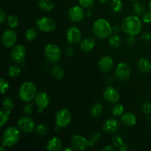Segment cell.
I'll list each match as a JSON object with an SVG mask.
<instances>
[{
	"label": "cell",
	"mask_w": 151,
	"mask_h": 151,
	"mask_svg": "<svg viewBox=\"0 0 151 151\" xmlns=\"http://www.w3.org/2000/svg\"><path fill=\"white\" fill-rule=\"evenodd\" d=\"M86 13L83 10V7L81 6H73L71 7L68 12V16L71 22L78 23L84 19Z\"/></svg>",
	"instance_id": "5bb4252c"
},
{
	"label": "cell",
	"mask_w": 151,
	"mask_h": 151,
	"mask_svg": "<svg viewBox=\"0 0 151 151\" xmlns=\"http://www.w3.org/2000/svg\"><path fill=\"white\" fill-rule=\"evenodd\" d=\"M119 130V123L116 119L110 118L105 121L103 125V131L108 134H116Z\"/></svg>",
	"instance_id": "e0dca14e"
},
{
	"label": "cell",
	"mask_w": 151,
	"mask_h": 151,
	"mask_svg": "<svg viewBox=\"0 0 151 151\" xmlns=\"http://www.w3.org/2000/svg\"><path fill=\"white\" fill-rule=\"evenodd\" d=\"M63 143L58 137H52L47 143V149L49 151H59L62 149Z\"/></svg>",
	"instance_id": "ffe728a7"
},
{
	"label": "cell",
	"mask_w": 151,
	"mask_h": 151,
	"mask_svg": "<svg viewBox=\"0 0 151 151\" xmlns=\"http://www.w3.org/2000/svg\"><path fill=\"white\" fill-rule=\"evenodd\" d=\"M38 6L44 11L50 12L54 8V3L52 0H39Z\"/></svg>",
	"instance_id": "d4e9b609"
},
{
	"label": "cell",
	"mask_w": 151,
	"mask_h": 151,
	"mask_svg": "<svg viewBox=\"0 0 151 151\" xmlns=\"http://www.w3.org/2000/svg\"><path fill=\"white\" fill-rule=\"evenodd\" d=\"M17 41V33L13 29H6L1 35V43L7 48L14 47Z\"/></svg>",
	"instance_id": "8fae6325"
},
{
	"label": "cell",
	"mask_w": 151,
	"mask_h": 151,
	"mask_svg": "<svg viewBox=\"0 0 151 151\" xmlns=\"http://www.w3.org/2000/svg\"><path fill=\"white\" fill-rule=\"evenodd\" d=\"M17 125L19 130L25 134L32 133L36 127L33 119L27 116L19 118L17 122Z\"/></svg>",
	"instance_id": "30bf717a"
},
{
	"label": "cell",
	"mask_w": 151,
	"mask_h": 151,
	"mask_svg": "<svg viewBox=\"0 0 151 151\" xmlns=\"http://www.w3.org/2000/svg\"><path fill=\"white\" fill-rule=\"evenodd\" d=\"M2 107L4 111L11 112L14 108V103L11 97H5L2 100Z\"/></svg>",
	"instance_id": "4316f807"
},
{
	"label": "cell",
	"mask_w": 151,
	"mask_h": 151,
	"mask_svg": "<svg viewBox=\"0 0 151 151\" xmlns=\"http://www.w3.org/2000/svg\"><path fill=\"white\" fill-rule=\"evenodd\" d=\"M133 11L134 14L137 16H140L144 14L145 13V7L141 2L136 1L133 5Z\"/></svg>",
	"instance_id": "f546056e"
},
{
	"label": "cell",
	"mask_w": 151,
	"mask_h": 151,
	"mask_svg": "<svg viewBox=\"0 0 151 151\" xmlns=\"http://www.w3.org/2000/svg\"><path fill=\"white\" fill-rule=\"evenodd\" d=\"M99 1H100L101 3H106L107 2V1H109V0H99Z\"/></svg>",
	"instance_id": "f5cc1de1"
},
{
	"label": "cell",
	"mask_w": 151,
	"mask_h": 151,
	"mask_svg": "<svg viewBox=\"0 0 151 151\" xmlns=\"http://www.w3.org/2000/svg\"><path fill=\"white\" fill-rule=\"evenodd\" d=\"M75 149H72V148H70V147H67V148H64V151H72L74 150Z\"/></svg>",
	"instance_id": "816d5d0a"
},
{
	"label": "cell",
	"mask_w": 151,
	"mask_h": 151,
	"mask_svg": "<svg viewBox=\"0 0 151 151\" xmlns=\"http://www.w3.org/2000/svg\"><path fill=\"white\" fill-rule=\"evenodd\" d=\"M112 142H113L114 146L116 148L119 149V147L124 143V141L123 139L120 135H115L112 139Z\"/></svg>",
	"instance_id": "d590c367"
},
{
	"label": "cell",
	"mask_w": 151,
	"mask_h": 151,
	"mask_svg": "<svg viewBox=\"0 0 151 151\" xmlns=\"http://www.w3.org/2000/svg\"><path fill=\"white\" fill-rule=\"evenodd\" d=\"M141 40L143 42H148L151 40V34L149 32H145L142 34Z\"/></svg>",
	"instance_id": "ee69618b"
},
{
	"label": "cell",
	"mask_w": 151,
	"mask_h": 151,
	"mask_svg": "<svg viewBox=\"0 0 151 151\" xmlns=\"http://www.w3.org/2000/svg\"><path fill=\"white\" fill-rule=\"evenodd\" d=\"M116 147L112 145H107L102 149V151H115Z\"/></svg>",
	"instance_id": "7dc6e473"
},
{
	"label": "cell",
	"mask_w": 151,
	"mask_h": 151,
	"mask_svg": "<svg viewBox=\"0 0 151 151\" xmlns=\"http://www.w3.org/2000/svg\"><path fill=\"white\" fill-rule=\"evenodd\" d=\"M92 15V11H91V10H87V12L86 13V16H87V17H90V16Z\"/></svg>",
	"instance_id": "f907efd6"
},
{
	"label": "cell",
	"mask_w": 151,
	"mask_h": 151,
	"mask_svg": "<svg viewBox=\"0 0 151 151\" xmlns=\"http://www.w3.org/2000/svg\"><path fill=\"white\" fill-rule=\"evenodd\" d=\"M121 30H122V27H119V26H116V25H115V26L113 27V32H114V33L117 34L118 32H120Z\"/></svg>",
	"instance_id": "681fc988"
},
{
	"label": "cell",
	"mask_w": 151,
	"mask_h": 151,
	"mask_svg": "<svg viewBox=\"0 0 151 151\" xmlns=\"http://www.w3.org/2000/svg\"><path fill=\"white\" fill-rule=\"evenodd\" d=\"M7 25L9 26V27H10L11 29H15L18 27L19 25V18L17 17L15 15H10V16H8L7 19Z\"/></svg>",
	"instance_id": "4dcf8cb0"
},
{
	"label": "cell",
	"mask_w": 151,
	"mask_h": 151,
	"mask_svg": "<svg viewBox=\"0 0 151 151\" xmlns=\"http://www.w3.org/2000/svg\"><path fill=\"white\" fill-rule=\"evenodd\" d=\"M119 150L120 151H127L128 150V145L125 144V142L123 143V144L122 145L120 146V147H119Z\"/></svg>",
	"instance_id": "c3c4849f"
},
{
	"label": "cell",
	"mask_w": 151,
	"mask_h": 151,
	"mask_svg": "<svg viewBox=\"0 0 151 151\" xmlns=\"http://www.w3.org/2000/svg\"><path fill=\"white\" fill-rule=\"evenodd\" d=\"M110 7L114 13H119L122 10L123 4L121 0H112L111 1Z\"/></svg>",
	"instance_id": "83f0119b"
},
{
	"label": "cell",
	"mask_w": 151,
	"mask_h": 151,
	"mask_svg": "<svg viewBox=\"0 0 151 151\" xmlns=\"http://www.w3.org/2000/svg\"><path fill=\"white\" fill-rule=\"evenodd\" d=\"M24 112L27 116H29L33 112V106L31 103H28L24 107Z\"/></svg>",
	"instance_id": "60d3db41"
},
{
	"label": "cell",
	"mask_w": 151,
	"mask_h": 151,
	"mask_svg": "<svg viewBox=\"0 0 151 151\" xmlns=\"http://www.w3.org/2000/svg\"><path fill=\"white\" fill-rule=\"evenodd\" d=\"M93 33L100 39H106L112 35L113 27L106 19L100 18L94 22L92 26Z\"/></svg>",
	"instance_id": "7a4b0ae2"
},
{
	"label": "cell",
	"mask_w": 151,
	"mask_h": 151,
	"mask_svg": "<svg viewBox=\"0 0 151 151\" xmlns=\"http://www.w3.org/2000/svg\"><path fill=\"white\" fill-rule=\"evenodd\" d=\"M10 114H11V112L4 111V109L1 111V112H0V119H1L0 124H1V127H4L7 123L9 118H10Z\"/></svg>",
	"instance_id": "836d02e7"
},
{
	"label": "cell",
	"mask_w": 151,
	"mask_h": 151,
	"mask_svg": "<svg viewBox=\"0 0 151 151\" xmlns=\"http://www.w3.org/2000/svg\"><path fill=\"white\" fill-rule=\"evenodd\" d=\"M34 100L35 106L38 107V113H42L50 105V97L45 91H38Z\"/></svg>",
	"instance_id": "7c38bea8"
},
{
	"label": "cell",
	"mask_w": 151,
	"mask_h": 151,
	"mask_svg": "<svg viewBox=\"0 0 151 151\" xmlns=\"http://www.w3.org/2000/svg\"><path fill=\"white\" fill-rule=\"evenodd\" d=\"M137 67L142 73H148L151 71V62L146 58H142L137 62Z\"/></svg>",
	"instance_id": "7402d4cb"
},
{
	"label": "cell",
	"mask_w": 151,
	"mask_h": 151,
	"mask_svg": "<svg viewBox=\"0 0 151 151\" xmlns=\"http://www.w3.org/2000/svg\"><path fill=\"white\" fill-rule=\"evenodd\" d=\"M38 33H37L36 29H34V28H29L26 30L25 32V37H26L27 41L31 42V41H33L36 38Z\"/></svg>",
	"instance_id": "1f68e13d"
},
{
	"label": "cell",
	"mask_w": 151,
	"mask_h": 151,
	"mask_svg": "<svg viewBox=\"0 0 151 151\" xmlns=\"http://www.w3.org/2000/svg\"><path fill=\"white\" fill-rule=\"evenodd\" d=\"M142 22L145 23H151V11H147L142 15Z\"/></svg>",
	"instance_id": "b9f144b4"
},
{
	"label": "cell",
	"mask_w": 151,
	"mask_h": 151,
	"mask_svg": "<svg viewBox=\"0 0 151 151\" xmlns=\"http://www.w3.org/2000/svg\"><path fill=\"white\" fill-rule=\"evenodd\" d=\"M137 118L134 114L131 112L124 113L121 116V122L126 126H134L137 124Z\"/></svg>",
	"instance_id": "44dd1931"
},
{
	"label": "cell",
	"mask_w": 151,
	"mask_h": 151,
	"mask_svg": "<svg viewBox=\"0 0 151 151\" xmlns=\"http://www.w3.org/2000/svg\"><path fill=\"white\" fill-rule=\"evenodd\" d=\"M38 29L44 32H50L55 29L56 23L53 19L50 17H41L36 22Z\"/></svg>",
	"instance_id": "ba28073f"
},
{
	"label": "cell",
	"mask_w": 151,
	"mask_h": 151,
	"mask_svg": "<svg viewBox=\"0 0 151 151\" xmlns=\"http://www.w3.org/2000/svg\"><path fill=\"white\" fill-rule=\"evenodd\" d=\"M150 125H151V116H150Z\"/></svg>",
	"instance_id": "9f6ffc18"
},
{
	"label": "cell",
	"mask_w": 151,
	"mask_h": 151,
	"mask_svg": "<svg viewBox=\"0 0 151 151\" xmlns=\"http://www.w3.org/2000/svg\"><path fill=\"white\" fill-rule=\"evenodd\" d=\"M51 75L55 79L58 80V81H60V80L64 78L65 71L60 65L56 64L52 67Z\"/></svg>",
	"instance_id": "603a6c76"
},
{
	"label": "cell",
	"mask_w": 151,
	"mask_h": 151,
	"mask_svg": "<svg viewBox=\"0 0 151 151\" xmlns=\"http://www.w3.org/2000/svg\"><path fill=\"white\" fill-rule=\"evenodd\" d=\"M20 137V130L19 128L14 126L8 127L2 134L1 145L7 147H13L19 142Z\"/></svg>",
	"instance_id": "3957f363"
},
{
	"label": "cell",
	"mask_w": 151,
	"mask_h": 151,
	"mask_svg": "<svg viewBox=\"0 0 151 151\" xmlns=\"http://www.w3.org/2000/svg\"><path fill=\"white\" fill-rule=\"evenodd\" d=\"M56 125L60 128H66L72 122V114L69 109L62 108L59 109L55 116Z\"/></svg>",
	"instance_id": "8992f818"
},
{
	"label": "cell",
	"mask_w": 151,
	"mask_h": 151,
	"mask_svg": "<svg viewBox=\"0 0 151 151\" xmlns=\"http://www.w3.org/2000/svg\"><path fill=\"white\" fill-rule=\"evenodd\" d=\"M136 39L134 35H128V38H126V45L129 47H134Z\"/></svg>",
	"instance_id": "7bdbcfd3"
},
{
	"label": "cell",
	"mask_w": 151,
	"mask_h": 151,
	"mask_svg": "<svg viewBox=\"0 0 151 151\" xmlns=\"http://www.w3.org/2000/svg\"><path fill=\"white\" fill-rule=\"evenodd\" d=\"M66 54L67 55V57H72L74 54H75V49L72 46H69L67 48L66 52Z\"/></svg>",
	"instance_id": "f6af8a7d"
},
{
	"label": "cell",
	"mask_w": 151,
	"mask_h": 151,
	"mask_svg": "<svg viewBox=\"0 0 151 151\" xmlns=\"http://www.w3.org/2000/svg\"><path fill=\"white\" fill-rule=\"evenodd\" d=\"M122 31L128 35H137L142 29V22L136 15L128 16L123 19L121 25Z\"/></svg>",
	"instance_id": "6da1fadb"
},
{
	"label": "cell",
	"mask_w": 151,
	"mask_h": 151,
	"mask_svg": "<svg viewBox=\"0 0 151 151\" xmlns=\"http://www.w3.org/2000/svg\"><path fill=\"white\" fill-rule=\"evenodd\" d=\"M62 53L60 48L55 44H48L44 49V56L47 61L55 63L60 60Z\"/></svg>",
	"instance_id": "5b68a950"
},
{
	"label": "cell",
	"mask_w": 151,
	"mask_h": 151,
	"mask_svg": "<svg viewBox=\"0 0 151 151\" xmlns=\"http://www.w3.org/2000/svg\"><path fill=\"white\" fill-rule=\"evenodd\" d=\"M149 8H150V10L151 11V1H150V4H149Z\"/></svg>",
	"instance_id": "db71d44e"
},
{
	"label": "cell",
	"mask_w": 151,
	"mask_h": 151,
	"mask_svg": "<svg viewBox=\"0 0 151 151\" xmlns=\"http://www.w3.org/2000/svg\"><path fill=\"white\" fill-rule=\"evenodd\" d=\"M66 39L70 44H77L82 39V32L77 27H71L66 32Z\"/></svg>",
	"instance_id": "9a60e30c"
},
{
	"label": "cell",
	"mask_w": 151,
	"mask_h": 151,
	"mask_svg": "<svg viewBox=\"0 0 151 151\" xmlns=\"http://www.w3.org/2000/svg\"><path fill=\"white\" fill-rule=\"evenodd\" d=\"M71 144L75 150H86L90 146L89 141L88 139L79 134H75L72 136L71 139Z\"/></svg>",
	"instance_id": "4fadbf2b"
},
{
	"label": "cell",
	"mask_w": 151,
	"mask_h": 151,
	"mask_svg": "<svg viewBox=\"0 0 151 151\" xmlns=\"http://www.w3.org/2000/svg\"><path fill=\"white\" fill-rule=\"evenodd\" d=\"M103 111V106L100 104V103H96L91 106V109H90V113L91 115L94 118L100 117L102 115Z\"/></svg>",
	"instance_id": "cb8c5ba5"
},
{
	"label": "cell",
	"mask_w": 151,
	"mask_h": 151,
	"mask_svg": "<svg viewBox=\"0 0 151 151\" xmlns=\"http://www.w3.org/2000/svg\"><path fill=\"white\" fill-rule=\"evenodd\" d=\"M142 111L145 114L150 115L151 114V103L149 101H145L142 106Z\"/></svg>",
	"instance_id": "ab89813d"
},
{
	"label": "cell",
	"mask_w": 151,
	"mask_h": 151,
	"mask_svg": "<svg viewBox=\"0 0 151 151\" xmlns=\"http://www.w3.org/2000/svg\"><path fill=\"white\" fill-rule=\"evenodd\" d=\"M6 16H7V15H6L5 12H4L2 9L0 10V21H1L0 22H1V24L4 23V21L6 20Z\"/></svg>",
	"instance_id": "bcb514c9"
},
{
	"label": "cell",
	"mask_w": 151,
	"mask_h": 151,
	"mask_svg": "<svg viewBox=\"0 0 151 151\" xmlns=\"http://www.w3.org/2000/svg\"><path fill=\"white\" fill-rule=\"evenodd\" d=\"M35 131L38 135L44 136L46 135V134L48 131V128H47V125H45L44 124H39V125L35 127Z\"/></svg>",
	"instance_id": "e575fe53"
},
{
	"label": "cell",
	"mask_w": 151,
	"mask_h": 151,
	"mask_svg": "<svg viewBox=\"0 0 151 151\" xmlns=\"http://www.w3.org/2000/svg\"><path fill=\"white\" fill-rule=\"evenodd\" d=\"M27 51L25 47L22 44H16L12 49L10 52L11 59L16 63H22L26 58Z\"/></svg>",
	"instance_id": "9c48e42d"
},
{
	"label": "cell",
	"mask_w": 151,
	"mask_h": 151,
	"mask_svg": "<svg viewBox=\"0 0 151 151\" xmlns=\"http://www.w3.org/2000/svg\"><path fill=\"white\" fill-rule=\"evenodd\" d=\"M37 88L31 81H25L19 88V97L24 103H29L34 100L37 94Z\"/></svg>",
	"instance_id": "277c9868"
},
{
	"label": "cell",
	"mask_w": 151,
	"mask_h": 151,
	"mask_svg": "<svg viewBox=\"0 0 151 151\" xmlns=\"http://www.w3.org/2000/svg\"><path fill=\"white\" fill-rule=\"evenodd\" d=\"M100 70L103 73L109 72L114 66V60L111 56L105 55L100 59L98 62Z\"/></svg>",
	"instance_id": "ac0fdd59"
},
{
	"label": "cell",
	"mask_w": 151,
	"mask_h": 151,
	"mask_svg": "<svg viewBox=\"0 0 151 151\" xmlns=\"http://www.w3.org/2000/svg\"><path fill=\"white\" fill-rule=\"evenodd\" d=\"M124 114V106L120 103H115L112 109V114L114 116H122Z\"/></svg>",
	"instance_id": "d6a6232c"
},
{
	"label": "cell",
	"mask_w": 151,
	"mask_h": 151,
	"mask_svg": "<svg viewBox=\"0 0 151 151\" xmlns=\"http://www.w3.org/2000/svg\"><path fill=\"white\" fill-rule=\"evenodd\" d=\"M9 88H10V86H9L8 82L4 78H1L0 81V89H1V94H5L8 91Z\"/></svg>",
	"instance_id": "74e56055"
},
{
	"label": "cell",
	"mask_w": 151,
	"mask_h": 151,
	"mask_svg": "<svg viewBox=\"0 0 151 151\" xmlns=\"http://www.w3.org/2000/svg\"><path fill=\"white\" fill-rule=\"evenodd\" d=\"M131 73L129 65L125 62H120L115 68L114 77L119 81H125L129 79Z\"/></svg>",
	"instance_id": "52a82bcc"
},
{
	"label": "cell",
	"mask_w": 151,
	"mask_h": 151,
	"mask_svg": "<svg viewBox=\"0 0 151 151\" xmlns=\"http://www.w3.org/2000/svg\"><path fill=\"white\" fill-rule=\"evenodd\" d=\"M119 93L116 88L113 86H108L103 92V98L111 104H115L119 100Z\"/></svg>",
	"instance_id": "2e32d148"
},
{
	"label": "cell",
	"mask_w": 151,
	"mask_h": 151,
	"mask_svg": "<svg viewBox=\"0 0 151 151\" xmlns=\"http://www.w3.org/2000/svg\"><path fill=\"white\" fill-rule=\"evenodd\" d=\"M96 45V41L92 37H88V38H84L83 41H81V50L84 52H89L92 51L94 49Z\"/></svg>",
	"instance_id": "d6986e66"
},
{
	"label": "cell",
	"mask_w": 151,
	"mask_h": 151,
	"mask_svg": "<svg viewBox=\"0 0 151 151\" xmlns=\"http://www.w3.org/2000/svg\"><path fill=\"white\" fill-rule=\"evenodd\" d=\"M22 69L21 67L18 65H12L8 69V76L10 78H16L20 75Z\"/></svg>",
	"instance_id": "f1b7e54d"
},
{
	"label": "cell",
	"mask_w": 151,
	"mask_h": 151,
	"mask_svg": "<svg viewBox=\"0 0 151 151\" xmlns=\"http://www.w3.org/2000/svg\"><path fill=\"white\" fill-rule=\"evenodd\" d=\"M109 44L114 48H118L122 44V39L118 34H114L111 35L109 38Z\"/></svg>",
	"instance_id": "484cf974"
},
{
	"label": "cell",
	"mask_w": 151,
	"mask_h": 151,
	"mask_svg": "<svg viewBox=\"0 0 151 151\" xmlns=\"http://www.w3.org/2000/svg\"><path fill=\"white\" fill-rule=\"evenodd\" d=\"M131 1H138V0H131Z\"/></svg>",
	"instance_id": "11a10c76"
},
{
	"label": "cell",
	"mask_w": 151,
	"mask_h": 151,
	"mask_svg": "<svg viewBox=\"0 0 151 151\" xmlns=\"http://www.w3.org/2000/svg\"><path fill=\"white\" fill-rule=\"evenodd\" d=\"M78 1L83 8H90L94 4V0H78Z\"/></svg>",
	"instance_id": "f35d334b"
},
{
	"label": "cell",
	"mask_w": 151,
	"mask_h": 151,
	"mask_svg": "<svg viewBox=\"0 0 151 151\" xmlns=\"http://www.w3.org/2000/svg\"><path fill=\"white\" fill-rule=\"evenodd\" d=\"M101 137V134L100 132H94L92 133L91 134V136L88 138V141H89V144L90 146H93L94 144H95L98 139H100V137Z\"/></svg>",
	"instance_id": "8d00e7d4"
}]
</instances>
